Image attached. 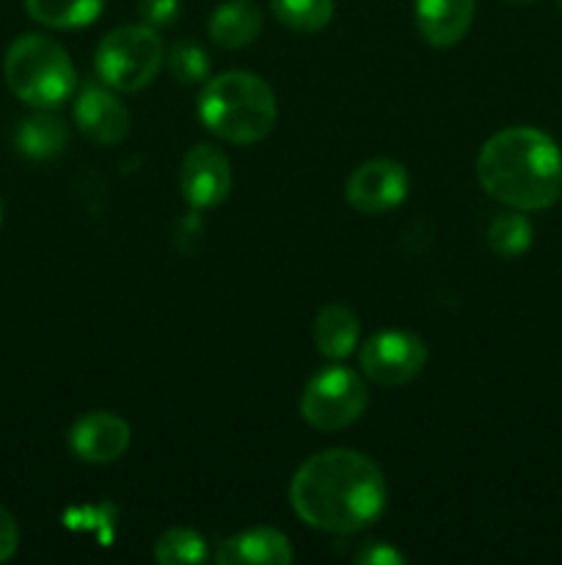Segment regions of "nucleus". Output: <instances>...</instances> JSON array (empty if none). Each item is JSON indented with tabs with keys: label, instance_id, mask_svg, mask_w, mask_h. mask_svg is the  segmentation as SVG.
<instances>
[{
	"label": "nucleus",
	"instance_id": "nucleus-1",
	"mask_svg": "<svg viewBox=\"0 0 562 565\" xmlns=\"http://www.w3.org/2000/svg\"><path fill=\"white\" fill-rule=\"evenodd\" d=\"M389 486L372 458L356 450H323L301 463L290 486L298 516L314 530L353 535L386 511Z\"/></svg>",
	"mask_w": 562,
	"mask_h": 565
},
{
	"label": "nucleus",
	"instance_id": "nucleus-2",
	"mask_svg": "<svg viewBox=\"0 0 562 565\" xmlns=\"http://www.w3.org/2000/svg\"><path fill=\"white\" fill-rule=\"evenodd\" d=\"M479 185L512 210H545L562 193V152L534 127H510L488 138L477 158Z\"/></svg>",
	"mask_w": 562,
	"mask_h": 565
},
{
	"label": "nucleus",
	"instance_id": "nucleus-3",
	"mask_svg": "<svg viewBox=\"0 0 562 565\" xmlns=\"http://www.w3.org/2000/svg\"><path fill=\"white\" fill-rule=\"evenodd\" d=\"M204 127L231 143H257L273 130L275 97L268 83L251 72H224L209 77L198 94Z\"/></svg>",
	"mask_w": 562,
	"mask_h": 565
},
{
	"label": "nucleus",
	"instance_id": "nucleus-4",
	"mask_svg": "<svg viewBox=\"0 0 562 565\" xmlns=\"http://www.w3.org/2000/svg\"><path fill=\"white\" fill-rule=\"evenodd\" d=\"M3 75L11 94L39 110L58 108L77 88L69 53L42 33H25L11 42L3 58Z\"/></svg>",
	"mask_w": 562,
	"mask_h": 565
},
{
	"label": "nucleus",
	"instance_id": "nucleus-5",
	"mask_svg": "<svg viewBox=\"0 0 562 565\" xmlns=\"http://www.w3.org/2000/svg\"><path fill=\"white\" fill-rule=\"evenodd\" d=\"M163 42L149 25H125L110 31L97 47L99 81L116 92H141L158 77Z\"/></svg>",
	"mask_w": 562,
	"mask_h": 565
},
{
	"label": "nucleus",
	"instance_id": "nucleus-6",
	"mask_svg": "<svg viewBox=\"0 0 562 565\" xmlns=\"http://www.w3.org/2000/svg\"><path fill=\"white\" fill-rule=\"evenodd\" d=\"M369 403L367 384L358 373L334 364L314 375L306 384L301 397V417L314 430L334 434V430L350 428L364 414Z\"/></svg>",
	"mask_w": 562,
	"mask_h": 565
},
{
	"label": "nucleus",
	"instance_id": "nucleus-7",
	"mask_svg": "<svg viewBox=\"0 0 562 565\" xmlns=\"http://www.w3.org/2000/svg\"><path fill=\"white\" fill-rule=\"evenodd\" d=\"M424 364H428V345L411 331H378L361 348L364 379L386 390L413 381Z\"/></svg>",
	"mask_w": 562,
	"mask_h": 565
},
{
	"label": "nucleus",
	"instance_id": "nucleus-8",
	"mask_svg": "<svg viewBox=\"0 0 562 565\" xmlns=\"http://www.w3.org/2000/svg\"><path fill=\"white\" fill-rule=\"evenodd\" d=\"M408 196L406 166L391 158H375L358 166L345 185V199L356 213L383 215Z\"/></svg>",
	"mask_w": 562,
	"mask_h": 565
},
{
	"label": "nucleus",
	"instance_id": "nucleus-9",
	"mask_svg": "<svg viewBox=\"0 0 562 565\" xmlns=\"http://www.w3.org/2000/svg\"><path fill=\"white\" fill-rule=\"evenodd\" d=\"M180 188L191 207H218L231 191V166L226 154L209 143L193 147L182 160Z\"/></svg>",
	"mask_w": 562,
	"mask_h": 565
},
{
	"label": "nucleus",
	"instance_id": "nucleus-10",
	"mask_svg": "<svg viewBox=\"0 0 562 565\" xmlns=\"http://www.w3.org/2000/svg\"><path fill=\"white\" fill-rule=\"evenodd\" d=\"M75 121L83 136L102 147H114L130 132V110L99 83H86L80 88L75 99Z\"/></svg>",
	"mask_w": 562,
	"mask_h": 565
},
{
	"label": "nucleus",
	"instance_id": "nucleus-11",
	"mask_svg": "<svg viewBox=\"0 0 562 565\" xmlns=\"http://www.w3.org/2000/svg\"><path fill=\"white\" fill-rule=\"evenodd\" d=\"M69 447L86 463H114L130 447V425L110 412H91L72 425Z\"/></svg>",
	"mask_w": 562,
	"mask_h": 565
},
{
	"label": "nucleus",
	"instance_id": "nucleus-12",
	"mask_svg": "<svg viewBox=\"0 0 562 565\" xmlns=\"http://www.w3.org/2000/svg\"><path fill=\"white\" fill-rule=\"evenodd\" d=\"M477 0H413L419 36L433 47H452L468 33Z\"/></svg>",
	"mask_w": 562,
	"mask_h": 565
},
{
	"label": "nucleus",
	"instance_id": "nucleus-13",
	"mask_svg": "<svg viewBox=\"0 0 562 565\" xmlns=\"http://www.w3.org/2000/svg\"><path fill=\"white\" fill-rule=\"evenodd\" d=\"M292 546L284 533L273 527H253L220 541L215 561L220 565H290Z\"/></svg>",
	"mask_w": 562,
	"mask_h": 565
},
{
	"label": "nucleus",
	"instance_id": "nucleus-14",
	"mask_svg": "<svg viewBox=\"0 0 562 565\" xmlns=\"http://www.w3.org/2000/svg\"><path fill=\"white\" fill-rule=\"evenodd\" d=\"M361 337V323H358L356 312L342 303H328L317 312L314 320V345H317L320 356L331 359V362H342L353 353Z\"/></svg>",
	"mask_w": 562,
	"mask_h": 565
},
{
	"label": "nucleus",
	"instance_id": "nucleus-15",
	"mask_svg": "<svg viewBox=\"0 0 562 565\" xmlns=\"http://www.w3.org/2000/svg\"><path fill=\"white\" fill-rule=\"evenodd\" d=\"M209 36L226 50L251 44L262 31V14L251 0H226L209 14Z\"/></svg>",
	"mask_w": 562,
	"mask_h": 565
},
{
	"label": "nucleus",
	"instance_id": "nucleus-16",
	"mask_svg": "<svg viewBox=\"0 0 562 565\" xmlns=\"http://www.w3.org/2000/svg\"><path fill=\"white\" fill-rule=\"evenodd\" d=\"M66 141H69V130H66L64 121L53 114L28 116V119L20 121L14 136L20 154H25V158L31 160L55 158V154L66 147Z\"/></svg>",
	"mask_w": 562,
	"mask_h": 565
},
{
	"label": "nucleus",
	"instance_id": "nucleus-17",
	"mask_svg": "<svg viewBox=\"0 0 562 565\" xmlns=\"http://www.w3.org/2000/svg\"><path fill=\"white\" fill-rule=\"evenodd\" d=\"M105 0H25L31 20L47 28L91 25L102 11Z\"/></svg>",
	"mask_w": 562,
	"mask_h": 565
},
{
	"label": "nucleus",
	"instance_id": "nucleus-18",
	"mask_svg": "<svg viewBox=\"0 0 562 565\" xmlns=\"http://www.w3.org/2000/svg\"><path fill=\"white\" fill-rule=\"evenodd\" d=\"M488 246L496 257L501 259H516L529 252L532 246V224L523 215V210L516 213H501L490 221L488 226Z\"/></svg>",
	"mask_w": 562,
	"mask_h": 565
},
{
	"label": "nucleus",
	"instance_id": "nucleus-19",
	"mask_svg": "<svg viewBox=\"0 0 562 565\" xmlns=\"http://www.w3.org/2000/svg\"><path fill=\"white\" fill-rule=\"evenodd\" d=\"M154 557L163 565H202L207 563L209 546L198 533L187 527L165 530L154 544Z\"/></svg>",
	"mask_w": 562,
	"mask_h": 565
},
{
	"label": "nucleus",
	"instance_id": "nucleus-20",
	"mask_svg": "<svg viewBox=\"0 0 562 565\" xmlns=\"http://www.w3.org/2000/svg\"><path fill=\"white\" fill-rule=\"evenodd\" d=\"M275 20L301 33L323 31L334 17V0H270Z\"/></svg>",
	"mask_w": 562,
	"mask_h": 565
},
{
	"label": "nucleus",
	"instance_id": "nucleus-21",
	"mask_svg": "<svg viewBox=\"0 0 562 565\" xmlns=\"http://www.w3.org/2000/svg\"><path fill=\"white\" fill-rule=\"evenodd\" d=\"M169 72L182 83V86L209 81L207 53L193 42H176L174 47L169 50Z\"/></svg>",
	"mask_w": 562,
	"mask_h": 565
},
{
	"label": "nucleus",
	"instance_id": "nucleus-22",
	"mask_svg": "<svg viewBox=\"0 0 562 565\" xmlns=\"http://www.w3.org/2000/svg\"><path fill=\"white\" fill-rule=\"evenodd\" d=\"M180 11V0H141V3H138V14H141L143 25L154 28V31H158V28L174 25Z\"/></svg>",
	"mask_w": 562,
	"mask_h": 565
},
{
	"label": "nucleus",
	"instance_id": "nucleus-23",
	"mask_svg": "<svg viewBox=\"0 0 562 565\" xmlns=\"http://www.w3.org/2000/svg\"><path fill=\"white\" fill-rule=\"evenodd\" d=\"M356 563L361 565H402L406 557L395 550V546L383 544V541H369L356 552Z\"/></svg>",
	"mask_w": 562,
	"mask_h": 565
},
{
	"label": "nucleus",
	"instance_id": "nucleus-24",
	"mask_svg": "<svg viewBox=\"0 0 562 565\" xmlns=\"http://www.w3.org/2000/svg\"><path fill=\"white\" fill-rule=\"evenodd\" d=\"M20 544V530H17L14 516L0 505V563L11 561Z\"/></svg>",
	"mask_w": 562,
	"mask_h": 565
},
{
	"label": "nucleus",
	"instance_id": "nucleus-25",
	"mask_svg": "<svg viewBox=\"0 0 562 565\" xmlns=\"http://www.w3.org/2000/svg\"><path fill=\"white\" fill-rule=\"evenodd\" d=\"M510 3H518V6H529V3H538V0H510Z\"/></svg>",
	"mask_w": 562,
	"mask_h": 565
},
{
	"label": "nucleus",
	"instance_id": "nucleus-26",
	"mask_svg": "<svg viewBox=\"0 0 562 565\" xmlns=\"http://www.w3.org/2000/svg\"><path fill=\"white\" fill-rule=\"evenodd\" d=\"M0 221H3V202H0Z\"/></svg>",
	"mask_w": 562,
	"mask_h": 565
},
{
	"label": "nucleus",
	"instance_id": "nucleus-27",
	"mask_svg": "<svg viewBox=\"0 0 562 565\" xmlns=\"http://www.w3.org/2000/svg\"><path fill=\"white\" fill-rule=\"evenodd\" d=\"M560 9H562V0H560Z\"/></svg>",
	"mask_w": 562,
	"mask_h": 565
}]
</instances>
